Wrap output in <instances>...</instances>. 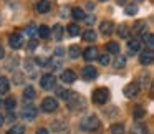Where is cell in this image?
<instances>
[{
	"label": "cell",
	"mask_w": 154,
	"mask_h": 134,
	"mask_svg": "<svg viewBox=\"0 0 154 134\" xmlns=\"http://www.w3.org/2000/svg\"><path fill=\"white\" fill-rule=\"evenodd\" d=\"M81 76H83L85 80L90 81V80H94V78L98 76V71L94 70L93 66H85L83 70H81Z\"/></svg>",
	"instance_id": "8"
},
{
	"label": "cell",
	"mask_w": 154,
	"mask_h": 134,
	"mask_svg": "<svg viewBox=\"0 0 154 134\" xmlns=\"http://www.w3.org/2000/svg\"><path fill=\"white\" fill-rule=\"evenodd\" d=\"M61 81L63 83H75V80H76V75H75V71L71 70H65L63 73H61Z\"/></svg>",
	"instance_id": "12"
},
{
	"label": "cell",
	"mask_w": 154,
	"mask_h": 134,
	"mask_svg": "<svg viewBox=\"0 0 154 134\" xmlns=\"http://www.w3.org/2000/svg\"><path fill=\"white\" fill-rule=\"evenodd\" d=\"M8 88H10V83H8V80L5 76H0V94H5L8 91Z\"/></svg>",
	"instance_id": "17"
},
{
	"label": "cell",
	"mask_w": 154,
	"mask_h": 134,
	"mask_svg": "<svg viewBox=\"0 0 154 134\" xmlns=\"http://www.w3.org/2000/svg\"><path fill=\"white\" fill-rule=\"evenodd\" d=\"M71 17L75 18V20H85L86 18V15H85V10L80 7H75L73 10H71Z\"/></svg>",
	"instance_id": "15"
},
{
	"label": "cell",
	"mask_w": 154,
	"mask_h": 134,
	"mask_svg": "<svg viewBox=\"0 0 154 134\" xmlns=\"http://www.w3.org/2000/svg\"><path fill=\"white\" fill-rule=\"evenodd\" d=\"M48 63H50V66L53 68V71H55V70H60L61 65H63V61H61V58H60V56H53L50 61H48Z\"/></svg>",
	"instance_id": "20"
},
{
	"label": "cell",
	"mask_w": 154,
	"mask_h": 134,
	"mask_svg": "<svg viewBox=\"0 0 154 134\" xmlns=\"http://www.w3.org/2000/svg\"><path fill=\"white\" fill-rule=\"evenodd\" d=\"M68 33H70L71 37H76V35H80V27H78V25H75V23L68 25Z\"/></svg>",
	"instance_id": "31"
},
{
	"label": "cell",
	"mask_w": 154,
	"mask_h": 134,
	"mask_svg": "<svg viewBox=\"0 0 154 134\" xmlns=\"http://www.w3.org/2000/svg\"><path fill=\"white\" fill-rule=\"evenodd\" d=\"M101 2H104V0H101Z\"/></svg>",
	"instance_id": "45"
},
{
	"label": "cell",
	"mask_w": 154,
	"mask_h": 134,
	"mask_svg": "<svg viewBox=\"0 0 154 134\" xmlns=\"http://www.w3.org/2000/svg\"><path fill=\"white\" fill-rule=\"evenodd\" d=\"M23 132H25V127L20 126V124H17V126H14L7 134H23Z\"/></svg>",
	"instance_id": "32"
},
{
	"label": "cell",
	"mask_w": 154,
	"mask_h": 134,
	"mask_svg": "<svg viewBox=\"0 0 154 134\" xmlns=\"http://www.w3.org/2000/svg\"><path fill=\"white\" fill-rule=\"evenodd\" d=\"M4 121H5V117L2 116V114H0V126H2V124H4Z\"/></svg>",
	"instance_id": "44"
},
{
	"label": "cell",
	"mask_w": 154,
	"mask_h": 134,
	"mask_svg": "<svg viewBox=\"0 0 154 134\" xmlns=\"http://www.w3.org/2000/svg\"><path fill=\"white\" fill-rule=\"evenodd\" d=\"M83 38H85V41H94L96 40V32L90 28V30H86L83 33Z\"/></svg>",
	"instance_id": "25"
},
{
	"label": "cell",
	"mask_w": 154,
	"mask_h": 134,
	"mask_svg": "<svg viewBox=\"0 0 154 134\" xmlns=\"http://www.w3.org/2000/svg\"><path fill=\"white\" fill-rule=\"evenodd\" d=\"M37 45H38L37 40H32V41H30V48H32V50H33V48H37Z\"/></svg>",
	"instance_id": "39"
},
{
	"label": "cell",
	"mask_w": 154,
	"mask_h": 134,
	"mask_svg": "<svg viewBox=\"0 0 154 134\" xmlns=\"http://www.w3.org/2000/svg\"><path fill=\"white\" fill-rule=\"evenodd\" d=\"M152 56H154L152 50H144V51H141V55H139L141 65H151V63H152Z\"/></svg>",
	"instance_id": "9"
},
{
	"label": "cell",
	"mask_w": 154,
	"mask_h": 134,
	"mask_svg": "<svg viewBox=\"0 0 154 134\" xmlns=\"http://www.w3.org/2000/svg\"><path fill=\"white\" fill-rule=\"evenodd\" d=\"M86 7L90 8V10H93V8H94V4H91V2H88V5H86Z\"/></svg>",
	"instance_id": "42"
},
{
	"label": "cell",
	"mask_w": 154,
	"mask_h": 134,
	"mask_svg": "<svg viewBox=\"0 0 154 134\" xmlns=\"http://www.w3.org/2000/svg\"><path fill=\"white\" fill-rule=\"evenodd\" d=\"M143 38H144V41H146V45H147V50H152V47H154V35L152 33H146Z\"/></svg>",
	"instance_id": "27"
},
{
	"label": "cell",
	"mask_w": 154,
	"mask_h": 134,
	"mask_svg": "<svg viewBox=\"0 0 154 134\" xmlns=\"http://www.w3.org/2000/svg\"><path fill=\"white\" fill-rule=\"evenodd\" d=\"M116 32H118V35H119L121 38H128L131 35V30H129V25L128 23H121L119 27L116 28Z\"/></svg>",
	"instance_id": "14"
},
{
	"label": "cell",
	"mask_w": 154,
	"mask_h": 134,
	"mask_svg": "<svg viewBox=\"0 0 154 134\" xmlns=\"http://www.w3.org/2000/svg\"><path fill=\"white\" fill-rule=\"evenodd\" d=\"M108 99H109V91L106 88H98L93 91V101L96 104H104Z\"/></svg>",
	"instance_id": "1"
},
{
	"label": "cell",
	"mask_w": 154,
	"mask_h": 134,
	"mask_svg": "<svg viewBox=\"0 0 154 134\" xmlns=\"http://www.w3.org/2000/svg\"><path fill=\"white\" fill-rule=\"evenodd\" d=\"M144 114H146V109H144L143 106H136L133 111V116L136 117V119H141V117H144Z\"/></svg>",
	"instance_id": "29"
},
{
	"label": "cell",
	"mask_w": 154,
	"mask_h": 134,
	"mask_svg": "<svg viewBox=\"0 0 154 134\" xmlns=\"http://www.w3.org/2000/svg\"><path fill=\"white\" fill-rule=\"evenodd\" d=\"M42 109L45 113H53V111L58 109V101L55 98H45L43 103H42Z\"/></svg>",
	"instance_id": "4"
},
{
	"label": "cell",
	"mask_w": 154,
	"mask_h": 134,
	"mask_svg": "<svg viewBox=\"0 0 154 134\" xmlns=\"http://www.w3.org/2000/svg\"><path fill=\"white\" fill-rule=\"evenodd\" d=\"M68 55H70V58H78L80 56V47H76V45H71L70 48H68Z\"/></svg>",
	"instance_id": "26"
},
{
	"label": "cell",
	"mask_w": 154,
	"mask_h": 134,
	"mask_svg": "<svg viewBox=\"0 0 154 134\" xmlns=\"http://www.w3.org/2000/svg\"><path fill=\"white\" fill-rule=\"evenodd\" d=\"M37 113H38V109L35 106H27L23 111H22V117L27 119V121H32V119L37 117Z\"/></svg>",
	"instance_id": "7"
},
{
	"label": "cell",
	"mask_w": 154,
	"mask_h": 134,
	"mask_svg": "<svg viewBox=\"0 0 154 134\" xmlns=\"http://www.w3.org/2000/svg\"><path fill=\"white\" fill-rule=\"evenodd\" d=\"M116 4L118 5H124V4H126V0H116Z\"/></svg>",
	"instance_id": "43"
},
{
	"label": "cell",
	"mask_w": 154,
	"mask_h": 134,
	"mask_svg": "<svg viewBox=\"0 0 154 134\" xmlns=\"http://www.w3.org/2000/svg\"><path fill=\"white\" fill-rule=\"evenodd\" d=\"M57 94H58L60 98H63L65 101H68L71 96H73V91H68V90H63V88H58V90H57Z\"/></svg>",
	"instance_id": "19"
},
{
	"label": "cell",
	"mask_w": 154,
	"mask_h": 134,
	"mask_svg": "<svg viewBox=\"0 0 154 134\" xmlns=\"http://www.w3.org/2000/svg\"><path fill=\"white\" fill-rule=\"evenodd\" d=\"M98 60H100V63L103 65V66H106V65L109 63V56H106V55H101V56H98Z\"/></svg>",
	"instance_id": "36"
},
{
	"label": "cell",
	"mask_w": 154,
	"mask_h": 134,
	"mask_svg": "<svg viewBox=\"0 0 154 134\" xmlns=\"http://www.w3.org/2000/svg\"><path fill=\"white\" fill-rule=\"evenodd\" d=\"M8 43H10V47L14 48V50H18V48L23 47L25 40H23V37H22L20 33H14V35H10V38H8Z\"/></svg>",
	"instance_id": "5"
},
{
	"label": "cell",
	"mask_w": 154,
	"mask_h": 134,
	"mask_svg": "<svg viewBox=\"0 0 154 134\" xmlns=\"http://www.w3.org/2000/svg\"><path fill=\"white\" fill-rule=\"evenodd\" d=\"M35 32H37V27H35L33 23H30L27 28H25V33H27L28 37H32V35H35Z\"/></svg>",
	"instance_id": "34"
},
{
	"label": "cell",
	"mask_w": 154,
	"mask_h": 134,
	"mask_svg": "<svg viewBox=\"0 0 154 134\" xmlns=\"http://www.w3.org/2000/svg\"><path fill=\"white\" fill-rule=\"evenodd\" d=\"M131 134H147V131L143 124H134L133 129H131Z\"/></svg>",
	"instance_id": "28"
},
{
	"label": "cell",
	"mask_w": 154,
	"mask_h": 134,
	"mask_svg": "<svg viewBox=\"0 0 154 134\" xmlns=\"http://www.w3.org/2000/svg\"><path fill=\"white\" fill-rule=\"evenodd\" d=\"M113 66L116 68V70H121V68H124L126 66V58L124 56H116V60H114V63H113Z\"/></svg>",
	"instance_id": "24"
},
{
	"label": "cell",
	"mask_w": 154,
	"mask_h": 134,
	"mask_svg": "<svg viewBox=\"0 0 154 134\" xmlns=\"http://www.w3.org/2000/svg\"><path fill=\"white\" fill-rule=\"evenodd\" d=\"M100 30H101V33H103L104 37H108V35H111L114 32V23L111 20H104V22H101Z\"/></svg>",
	"instance_id": "6"
},
{
	"label": "cell",
	"mask_w": 154,
	"mask_h": 134,
	"mask_svg": "<svg viewBox=\"0 0 154 134\" xmlns=\"http://www.w3.org/2000/svg\"><path fill=\"white\" fill-rule=\"evenodd\" d=\"M100 126V119H98L96 116H88V117H85L83 121H81V129H85V131H93V129H96V127Z\"/></svg>",
	"instance_id": "2"
},
{
	"label": "cell",
	"mask_w": 154,
	"mask_h": 134,
	"mask_svg": "<svg viewBox=\"0 0 154 134\" xmlns=\"http://www.w3.org/2000/svg\"><path fill=\"white\" fill-rule=\"evenodd\" d=\"M106 50L109 51V53H113V55H119V43H116V41H109V43L106 45Z\"/></svg>",
	"instance_id": "18"
},
{
	"label": "cell",
	"mask_w": 154,
	"mask_h": 134,
	"mask_svg": "<svg viewBox=\"0 0 154 134\" xmlns=\"http://www.w3.org/2000/svg\"><path fill=\"white\" fill-rule=\"evenodd\" d=\"M15 104H17V103H15L14 98H7V99H5V108H7V109L10 111V113H12V109L15 108Z\"/></svg>",
	"instance_id": "33"
},
{
	"label": "cell",
	"mask_w": 154,
	"mask_h": 134,
	"mask_svg": "<svg viewBox=\"0 0 154 134\" xmlns=\"http://www.w3.org/2000/svg\"><path fill=\"white\" fill-rule=\"evenodd\" d=\"M4 56H5V50L0 47V58H4Z\"/></svg>",
	"instance_id": "41"
},
{
	"label": "cell",
	"mask_w": 154,
	"mask_h": 134,
	"mask_svg": "<svg viewBox=\"0 0 154 134\" xmlns=\"http://www.w3.org/2000/svg\"><path fill=\"white\" fill-rule=\"evenodd\" d=\"M55 84H57V78L51 73H47L40 78V86L43 88V90H53Z\"/></svg>",
	"instance_id": "3"
},
{
	"label": "cell",
	"mask_w": 154,
	"mask_h": 134,
	"mask_svg": "<svg viewBox=\"0 0 154 134\" xmlns=\"http://www.w3.org/2000/svg\"><path fill=\"white\" fill-rule=\"evenodd\" d=\"M48 61L45 60V58H37V65H40V66H43V65H47Z\"/></svg>",
	"instance_id": "37"
},
{
	"label": "cell",
	"mask_w": 154,
	"mask_h": 134,
	"mask_svg": "<svg viewBox=\"0 0 154 134\" xmlns=\"http://www.w3.org/2000/svg\"><path fill=\"white\" fill-rule=\"evenodd\" d=\"M85 22H86L88 25H91V23H94V17H88V18H85Z\"/></svg>",
	"instance_id": "38"
},
{
	"label": "cell",
	"mask_w": 154,
	"mask_h": 134,
	"mask_svg": "<svg viewBox=\"0 0 154 134\" xmlns=\"http://www.w3.org/2000/svg\"><path fill=\"white\" fill-rule=\"evenodd\" d=\"M37 33L40 35L42 38H48L50 37V28H48L47 25H40V27L37 28Z\"/></svg>",
	"instance_id": "22"
},
{
	"label": "cell",
	"mask_w": 154,
	"mask_h": 134,
	"mask_svg": "<svg viewBox=\"0 0 154 134\" xmlns=\"http://www.w3.org/2000/svg\"><path fill=\"white\" fill-rule=\"evenodd\" d=\"M137 91H139V84L137 83H129L126 88H124V96L128 98H133L137 94Z\"/></svg>",
	"instance_id": "11"
},
{
	"label": "cell",
	"mask_w": 154,
	"mask_h": 134,
	"mask_svg": "<svg viewBox=\"0 0 154 134\" xmlns=\"http://www.w3.org/2000/svg\"><path fill=\"white\" fill-rule=\"evenodd\" d=\"M128 48H129L131 53H137L139 48H141V41L137 40V38H134V40H131L129 43H128Z\"/></svg>",
	"instance_id": "16"
},
{
	"label": "cell",
	"mask_w": 154,
	"mask_h": 134,
	"mask_svg": "<svg viewBox=\"0 0 154 134\" xmlns=\"http://www.w3.org/2000/svg\"><path fill=\"white\" fill-rule=\"evenodd\" d=\"M136 12H137V7H136V5H128V7H126V14H128V15H134Z\"/></svg>",
	"instance_id": "35"
},
{
	"label": "cell",
	"mask_w": 154,
	"mask_h": 134,
	"mask_svg": "<svg viewBox=\"0 0 154 134\" xmlns=\"http://www.w3.org/2000/svg\"><path fill=\"white\" fill-rule=\"evenodd\" d=\"M35 8H37L38 14H47V12L50 10V2H48V0H38Z\"/></svg>",
	"instance_id": "13"
},
{
	"label": "cell",
	"mask_w": 154,
	"mask_h": 134,
	"mask_svg": "<svg viewBox=\"0 0 154 134\" xmlns=\"http://www.w3.org/2000/svg\"><path fill=\"white\" fill-rule=\"evenodd\" d=\"M33 98H35V90L32 86H27L25 91H23V99L25 101H32Z\"/></svg>",
	"instance_id": "21"
},
{
	"label": "cell",
	"mask_w": 154,
	"mask_h": 134,
	"mask_svg": "<svg viewBox=\"0 0 154 134\" xmlns=\"http://www.w3.org/2000/svg\"><path fill=\"white\" fill-rule=\"evenodd\" d=\"M111 134H124V126L123 124H113L111 126Z\"/></svg>",
	"instance_id": "30"
},
{
	"label": "cell",
	"mask_w": 154,
	"mask_h": 134,
	"mask_svg": "<svg viewBox=\"0 0 154 134\" xmlns=\"http://www.w3.org/2000/svg\"><path fill=\"white\" fill-rule=\"evenodd\" d=\"M98 56H100V55H98L96 47H90V48H86V50L83 51V58L86 61H93V60H96Z\"/></svg>",
	"instance_id": "10"
},
{
	"label": "cell",
	"mask_w": 154,
	"mask_h": 134,
	"mask_svg": "<svg viewBox=\"0 0 154 134\" xmlns=\"http://www.w3.org/2000/svg\"><path fill=\"white\" fill-rule=\"evenodd\" d=\"M53 38L58 41L63 38V27H61V25H55L53 27Z\"/></svg>",
	"instance_id": "23"
},
{
	"label": "cell",
	"mask_w": 154,
	"mask_h": 134,
	"mask_svg": "<svg viewBox=\"0 0 154 134\" xmlns=\"http://www.w3.org/2000/svg\"><path fill=\"white\" fill-rule=\"evenodd\" d=\"M37 134H48V131L45 129V127H40V129L37 131Z\"/></svg>",
	"instance_id": "40"
}]
</instances>
